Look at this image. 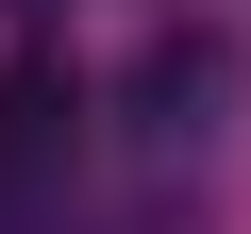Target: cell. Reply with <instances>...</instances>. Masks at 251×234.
Returning <instances> with one entry per match:
<instances>
[{
    "label": "cell",
    "instance_id": "1",
    "mask_svg": "<svg viewBox=\"0 0 251 234\" xmlns=\"http://www.w3.org/2000/svg\"><path fill=\"white\" fill-rule=\"evenodd\" d=\"M234 100H251L234 34H151V50H134V117H151V134H218Z\"/></svg>",
    "mask_w": 251,
    "mask_h": 234
}]
</instances>
